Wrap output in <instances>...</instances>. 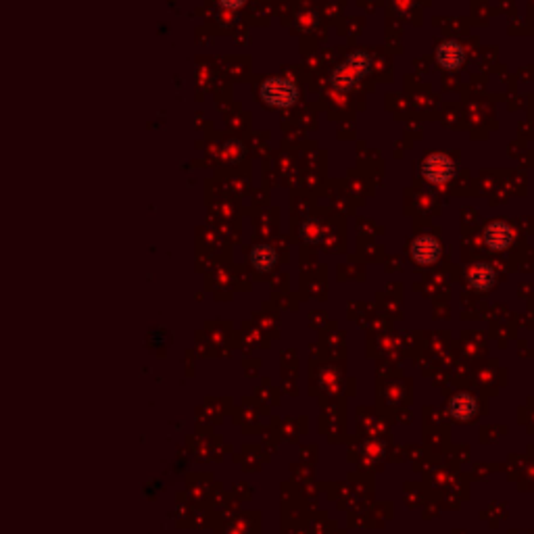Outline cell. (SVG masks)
Listing matches in <instances>:
<instances>
[{"label": "cell", "mask_w": 534, "mask_h": 534, "mask_svg": "<svg viewBox=\"0 0 534 534\" xmlns=\"http://www.w3.org/2000/svg\"><path fill=\"white\" fill-rule=\"evenodd\" d=\"M463 48L459 46V42L455 40H449V42H443L437 50V61L441 67L445 69H457L461 63H463Z\"/></svg>", "instance_id": "8992f818"}, {"label": "cell", "mask_w": 534, "mask_h": 534, "mask_svg": "<svg viewBox=\"0 0 534 534\" xmlns=\"http://www.w3.org/2000/svg\"><path fill=\"white\" fill-rule=\"evenodd\" d=\"M261 96H263V100L269 107L286 109V107L297 102L299 88L286 78H269L261 86Z\"/></svg>", "instance_id": "7a4b0ae2"}, {"label": "cell", "mask_w": 534, "mask_h": 534, "mask_svg": "<svg viewBox=\"0 0 534 534\" xmlns=\"http://www.w3.org/2000/svg\"><path fill=\"white\" fill-rule=\"evenodd\" d=\"M474 409H476V400L468 395H459L451 400V413L457 420H468L474 413Z\"/></svg>", "instance_id": "ba28073f"}, {"label": "cell", "mask_w": 534, "mask_h": 534, "mask_svg": "<svg viewBox=\"0 0 534 534\" xmlns=\"http://www.w3.org/2000/svg\"><path fill=\"white\" fill-rule=\"evenodd\" d=\"M411 255L417 263L430 266L439 259L441 255V244L432 238V236H420L413 247H411Z\"/></svg>", "instance_id": "277c9868"}, {"label": "cell", "mask_w": 534, "mask_h": 534, "mask_svg": "<svg viewBox=\"0 0 534 534\" xmlns=\"http://www.w3.org/2000/svg\"><path fill=\"white\" fill-rule=\"evenodd\" d=\"M220 2L225 8H240L244 4V0H220Z\"/></svg>", "instance_id": "30bf717a"}, {"label": "cell", "mask_w": 534, "mask_h": 534, "mask_svg": "<svg viewBox=\"0 0 534 534\" xmlns=\"http://www.w3.org/2000/svg\"><path fill=\"white\" fill-rule=\"evenodd\" d=\"M422 174L432 184H445L453 176V161L446 155H432L424 161Z\"/></svg>", "instance_id": "3957f363"}, {"label": "cell", "mask_w": 534, "mask_h": 534, "mask_svg": "<svg viewBox=\"0 0 534 534\" xmlns=\"http://www.w3.org/2000/svg\"><path fill=\"white\" fill-rule=\"evenodd\" d=\"M251 259H253V266L257 267V269L267 271V269H271V267L275 266V251L271 247H267V244H261V247H257L253 251Z\"/></svg>", "instance_id": "9c48e42d"}, {"label": "cell", "mask_w": 534, "mask_h": 534, "mask_svg": "<svg viewBox=\"0 0 534 534\" xmlns=\"http://www.w3.org/2000/svg\"><path fill=\"white\" fill-rule=\"evenodd\" d=\"M470 284L476 290H489L494 284V271L487 263H478L470 269Z\"/></svg>", "instance_id": "52a82bcc"}, {"label": "cell", "mask_w": 534, "mask_h": 534, "mask_svg": "<svg viewBox=\"0 0 534 534\" xmlns=\"http://www.w3.org/2000/svg\"><path fill=\"white\" fill-rule=\"evenodd\" d=\"M511 238H514V234H511L509 225L503 222L490 223L489 227L485 230V242L489 244L492 251H503V249H507V247L511 244Z\"/></svg>", "instance_id": "5b68a950"}, {"label": "cell", "mask_w": 534, "mask_h": 534, "mask_svg": "<svg viewBox=\"0 0 534 534\" xmlns=\"http://www.w3.org/2000/svg\"><path fill=\"white\" fill-rule=\"evenodd\" d=\"M372 65V59L365 54V52H355L351 54L334 73H332V88L338 90V92H347L349 88H353L357 82L363 78V73H367Z\"/></svg>", "instance_id": "6da1fadb"}]
</instances>
